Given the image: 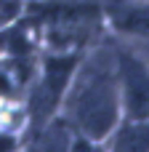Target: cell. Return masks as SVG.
Returning a JSON list of instances; mask_svg holds the SVG:
<instances>
[{"instance_id": "obj_1", "label": "cell", "mask_w": 149, "mask_h": 152, "mask_svg": "<svg viewBox=\"0 0 149 152\" xmlns=\"http://www.w3.org/2000/svg\"><path fill=\"white\" fill-rule=\"evenodd\" d=\"M69 115L77 123V128L91 139H101L115 128V120H117L115 77L101 61L91 64L80 75L69 96Z\"/></svg>"}, {"instance_id": "obj_2", "label": "cell", "mask_w": 149, "mask_h": 152, "mask_svg": "<svg viewBox=\"0 0 149 152\" xmlns=\"http://www.w3.org/2000/svg\"><path fill=\"white\" fill-rule=\"evenodd\" d=\"M35 21L48 24V40L53 45H72L80 43L93 21L96 5L91 3H43L35 8Z\"/></svg>"}, {"instance_id": "obj_3", "label": "cell", "mask_w": 149, "mask_h": 152, "mask_svg": "<svg viewBox=\"0 0 149 152\" xmlns=\"http://www.w3.org/2000/svg\"><path fill=\"white\" fill-rule=\"evenodd\" d=\"M75 64H77V56H51L45 61V75L40 80L37 91L32 94V120L35 123H43L53 112L59 96L64 94V88L72 77Z\"/></svg>"}, {"instance_id": "obj_4", "label": "cell", "mask_w": 149, "mask_h": 152, "mask_svg": "<svg viewBox=\"0 0 149 152\" xmlns=\"http://www.w3.org/2000/svg\"><path fill=\"white\" fill-rule=\"evenodd\" d=\"M120 77L125 88L128 112L136 120L149 118V69L128 53H120Z\"/></svg>"}, {"instance_id": "obj_5", "label": "cell", "mask_w": 149, "mask_h": 152, "mask_svg": "<svg viewBox=\"0 0 149 152\" xmlns=\"http://www.w3.org/2000/svg\"><path fill=\"white\" fill-rule=\"evenodd\" d=\"M115 24L123 32H133V35H144L149 37V5L136 3V5H120L115 11Z\"/></svg>"}, {"instance_id": "obj_6", "label": "cell", "mask_w": 149, "mask_h": 152, "mask_svg": "<svg viewBox=\"0 0 149 152\" xmlns=\"http://www.w3.org/2000/svg\"><path fill=\"white\" fill-rule=\"evenodd\" d=\"M117 150H149V123H131L125 126L117 139H115Z\"/></svg>"}, {"instance_id": "obj_7", "label": "cell", "mask_w": 149, "mask_h": 152, "mask_svg": "<svg viewBox=\"0 0 149 152\" xmlns=\"http://www.w3.org/2000/svg\"><path fill=\"white\" fill-rule=\"evenodd\" d=\"M0 48H5L11 56H19V59L29 56L32 53V43L27 37V29L24 27H13V29L3 32L0 35Z\"/></svg>"}, {"instance_id": "obj_8", "label": "cell", "mask_w": 149, "mask_h": 152, "mask_svg": "<svg viewBox=\"0 0 149 152\" xmlns=\"http://www.w3.org/2000/svg\"><path fill=\"white\" fill-rule=\"evenodd\" d=\"M13 86H11V72L8 67H0V94H11Z\"/></svg>"}]
</instances>
